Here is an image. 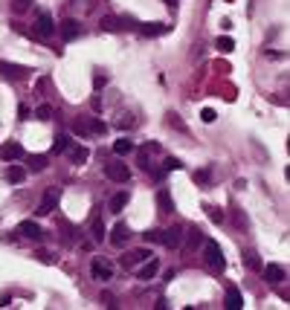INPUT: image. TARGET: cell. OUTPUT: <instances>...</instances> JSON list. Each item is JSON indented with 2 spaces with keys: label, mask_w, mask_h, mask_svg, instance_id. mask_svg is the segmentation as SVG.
Segmentation results:
<instances>
[{
  "label": "cell",
  "mask_w": 290,
  "mask_h": 310,
  "mask_svg": "<svg viewBox=\"0 0 290 310\" xmlns=\"http://www.w3.org/2000/svg\"><path fill=\"white\" fill-rule=\"evenodd\" d=\"M169 119H171V128H180V131H186V125L177 119V113H169Z\"/></svg>",
  "instance_id": "34"
},
{
  "label": "cell",
  "mask_w": 290,
  "mask_h": 310,
  "mask_svg": "<svg viewBox=\"0 0 290 310\" xmlns=\"http://www.w3.org/2000/svg\"><path fill=\"white\" fill-rule=\"evenodd\" d=\"M93 84H96V90H102V87L107 84V76H96V78H93Z\"/></svg>",
  "instance_id": "36"
},
{
  "label": "cell",
  "mask_w": 290,
  "mask_h": 310,
  "mask_svg": "<svg viewBox=\"0 0 290 310\" xmlns=\"http://www.w3.org/2000/svg\"><path fill=\"white\" fill-rule=\"evenodd\" d=\"M215 47H218V50H221V52H232V50H235V41L223 35V38H218V44H215Z\"/></svg>",
  "instance_id": "28"
},
{
  "label": "cell",
  "mask_w": 290,
  "mask_h": 310,
  "mask_svg": "<svg viewBox=\"0 0 290 310\" xmlns=\"http://www.w3.org/2000/svg\"><path fill=\"white\" fill-rule=\"evenodd\" d=\"M90 273L99 278V281H110V278H113V264H110V261H104V258H93Z\"/></svg>",
  "instance_id": "5"
},
{
  "label": "cell",
  "mask_w": 290,
  "mask_h": 310,
  "mask_svg": "<svg viewBox=\"0 0 290 310\" xmlns=\"http://www.w3.org/2000/svg\"><path fill=\"white\" fill-rule=\"evenodd\" d=\"M26 165H29V171H44V168H47V156L44 154H29L26 156Z\"/></svg>",
  "instance_id": "20"
},
{
  "label": "cell",
  "mask_w": 290,
  "mask_h": 310,
  "mask_svg": "<svg viewBox=\"0 0 290 310\" xmlns=\"http://www.w3.org/2000/svg\"><path fill=\"white\" fill-rule=\"evenodd\" d=\"M203 255H206V264H209L215 273H221L223 267H226V258H223L221 246H218L215 241H206V243H203Z\"/></svg>",
  "instance_id": "2"
},
{
  "label": "cell",
  "mask_w": 290,
  "mask_h": 310,
  "mask_svg": "<svg viewBox=\"0 0 290 310\" xmlns=\"http://www.w3.org/2000/svg\"><path fill=\"white\" fill-rule=\"evenodd\" d=\"M102 302L107 305V308H113V296H110V293H102Z\"/></svg>",
  "instance_id": "40"
},
{
  "label": "cell",
  "mask_w": 290,
  "mask_h": 310,
  "mask_svg": "<svg viewBox=\"0 0 290 310\" xmlns=\"http://www.w3.org/2000/svg\"><path fill=\"white\" fill-rule=\"evenodd\" d=\"M35 258H38V261H44V264H50L52 255H50V252H35Z\"/></svg>",
  "instance_id": "38"
},
{
  "label": "cell",
  "mask_w": 290,
  "mask_h": 310,
  "mask_svg": "<svg viewBox=\"0 0 290 310\" xmlns=\"http://www.w3.org/2000/svg\"><path fill=\"white\" fill-rule=\"evenodd\" d=\"M163 3H166V6H177V0H163Z\"/></svg>",
  "instance_id": "41"
},
{
  "label": "cell",
  "mask_w": 290,
  "mask_h": 310,
  "mask_svg": "<svg viewBox=\"0 0 290 310\" xmlns=\"http://www.w3.org/2000/svg\"><path fill=\"white\" fill-rule=\"evenodd\" d=\"M200 243V232L197 229H192V238H189V246H197Z\"/></svg>",
  "instance_id": "35"
},
{
  "label": "cell",
  "mask_w": 290,
  "mask_h": 310,
  "mask_svg": "<svg viewBox=\"0 0 290 310\" xmlns=\"http://www.w3.org/2000/svg\"><path fill=\"white\" fill-rule=\"evenodd\" d=\"M194 180H197V183H206V180H209V171H197L194 174Z\"/></svg>",
  "instance_id": "39"
},
{
  "label": "cell",
  "mask_w": 290,
  "mask_h": 310,
  "mask_svg": "<svg viewBox=\"0 0 290 310\" xmlns=\"http://www.w3.org/2000/svg\"><path fill=\"white\" fill-rule=\"evenodd\" d=\"M6 180H9V183H23V180H26V171H23L20 165H12V168L6 171Z\"/></svg>",
  "instance_id": "25"
},
{
  "label": "cell",
  "mask_w": 290,
  "mask_h": 310,
  "mask_svg": "<svg viewBox=\"0 0 290 310\" xmlns=\"http://www.w3.org/2000/svg\"><path fill=\"white\" fill-rule=\"evenodd\" d=\"M93 241H96V243L104 241V224H102L99 215H93Z\"/></svg>",
  "instance_id": "24"
},
{
  "label": "cell",
  "mask_w": 290,
  "mask_h": 310,
  "mask_svg": "<svg viewBox=\"0 0 290 310\" xmlns=\"http://www.w3.org/2000/svg\"><path fill=\"white\" fill-rule=\"evenodd\" d=\"M166 29H169V26H166V23H160V20H151V23H142V26H139V32L145 35V38H154V35H163Z\"/></svg>",
  "instance_id": "15"
},
{
  "label": "cell",
  "mask_w": 290,
  "mask_h": 310,
  "mask_svg": "<svg viewBox=\"0 0 290 310\" xmlns=\"http://www.w3.org/2000/svg\"><path fill=\"white\" fill-rule=\"evenodd\" d=\"M0 73H3L6 78H26V73H29V70L23 67V64H9V61H0Z\"/></svg>",
  "instance_id": "10"
},
{
  "label": "cell",
  "mask_w": 290,
  "mask_h": 310,
  "mask_svg": "<svg viewBox=\"0 0 290 310\" xmlns=\"http://www.w3.org/2000/svg\"><path fill=\"white\" fill-rule=\"evenodd\" d=\"M157 273H160V261L154 258V261H142V264H139V273H137V276L139 278H154Z\"/></svg>",
  "instance_id": "17"
},
{
  "label": "cell",
  "mask_w": 290,
  "mask_h": 310,
  "mask_svg": "<svg viewBox=\"0 0 290 310\" xmlns=\"http://www.w3.org/2000/svg\"><path fill=\"white\" fill-rule=\"evenodd\" d=\"M142 238H145L148 243H163V232H160V229H151V232H145Z\"/></svg>",
  "instance_id": "29"
},
{
  "label": "cell",
  "mask_w": 290,
  "mask_h": 310,
  "mask_svg": "<svg viewBox=\"0 0 290 310\" xmlns=\"http://www.w3.org/2000/svg\"><path fill=\"white\" fill-rule=\"evenodd\" d=\"M73 131L79 134V137H102L104 131H107V125L99 119H87V116H79V119L73 122Z\"/></svg>",
  "instance_id": "1"
},
{
  "label": "cell",
  "mask_w": 290,
  "mask_h": 310,
  "mask_svg": "<svg viewBox=\"0 0 290 310\" xmlns=\"http://www.w3.org/2000/svg\"><path fill=\"white\" fill-rule=\"evenodd\" d=\"M70 148H73V139H70L67 134H58L55 142H52V154H67Z\"/></svg>",
  "instance_id": "19"
},
{
  "label": "cell",
  "mask_w": 290,
  "mask_h": 310,
  "mask_svg": "<svg viewBox=\"0 0 290 310\" xmlns=\"http://www.w3.org/2000/svg\"><path fill=\"white\" fill-rule=\"evenodd\" d=\"M223 302H226V310H241V308H244V299H241V290H238V287H226Z\"/></svg>",
  "instance_id": "11"
},
{
  "label": "cell",
  "mask_w": 290,
  "mask_h": 310,
  "mask_svg": "<svg viewBox=\"0 0 290 310\" xmlns=\"http://www.w3.org/2000/svg\"><path fill=\"white\" fill-rule=\"evenodd\" d=\"M20 156H23V145H20V142H6V145L0 148V159H6V162L20 159Z\"/></svg>",
  "instance_id": "8"
},
{
  "label": "cell",
  "mask_w": 290,
  "mask_h": 310,
  "mask_svg": "<svg viewBox=\"0 0 290 310\" xmlns=\"http://www.w3.org/2000/svg\"><path fill=\"white\" fill-rule=\"evenodd\" d=\"M148 258H151L148 249H134V252H125V255H122V267L131 270V267H139L142 261H148Z\"/></svg>",
  "instance_id": "7"
},
{
  "label": "cell",
  "mask_w": 290,
  "mask_h": 310,
  "mask_svg": "<svg viewBox=\"0 0 290 310\" xmlns=\"http://www.w3.org/2000/svg\"><path fill=\"white\" fill-rule=\"evenodd\" d=\"M157 206L163 209V212H174V200H171L169 189H160V191H157Z\"/></svg>",
  "instance_id": "21"
},
{
  "label": "cell",
  "mask_w": 290,
  "mask_h": 310,
  "mask_svg": "<svg viewBox=\"0 0 290 310\" xmlns=\"http://www.w3.org/2000/svg\"><path fill=\"white\" fill-rule=\"evenodd\" d=\"M163 243H166L169 249H177V246L183 243V226H171L169 232H163Z\"/></svg>",
  "instance_id": "9"
},
{
  "label": "cell",
  "mask_w": 290,
  "mask_h": 310,
  "mask_svg": "<svg viewBox=\"0 0 290 310\" xmlns=\"http://www.w3.org/2000/svg\"><path fill=\"white\" fill-rule=\"evenodd\" d=\"M104 177L113 180V183H128V180H131V168H128L122 159H113V162L104 165Z\"/></svg>",
  "instance_id": "3"
},
{
  "label": "cell",
  "mask_w": 290,
  "mask_h": 310,
  "mask_svg": "<svg viewBox=\"0 0 290 310\" xmlns=\"http://www.w3.org/2000/svg\"><path fill=\"white\" fill-rule=\"evenodd\" d=\"M58 197H61V191H58V189H47V194L41 197V203H38V209H35V215H38V218L50 215L52 209L58 206Z\"/></svg>",
  "instance_id": "4"
},
{
  "label": "cell",
  "mask_w": 290,
  "mask_h": 310,
  "mask_svg": "<svg viewBox=\"0 0 290 310\" xmlns=\"http://www.w3.org/2000/svg\"><path fill=\"white\" fill-rule=\"evenodd\" d=\"M128 200H131V194H128V191H119V194H113V197H110L107 209H110V212L116 215V212H122V209L128 206Z\"/></svg>",
  "instance_id": "16"
},
{
  "label": "cell",
  "mask_w": 290,
  "mask_h": 310,
  "mask_svg": "<svg viewBox=\"0 0 290 310\" xmlns=\"http://www.w3.org/2000/svg\"><path fill=\"white\" fill-rule=\"evenodd\" d=\"M29 9H32V0H12V12H17V15H23Z\"/></svg>",
  "instance_id": "26"
},
{
  "label": "cell",
  "mask_w": 290,
  "mask_h": 310,
  "mask_svg": "<svg viewBox=\"0 0 290 310\" xmlns=\"http://www.w3.org/2000/svg\"><path fill=\"white\" fill-rule=\"evenodd\" d=\"M128 238H131V235H128V226H125V224L113 226V232H110V243H113V246H125Z\"/></svg>",
  "instance_id": "14"
},
{
  "label": "cell",
  "mask_w": 290,
  "mask_h": 310,
  "mask_svg": "<svg viewBox=\"0 0 290 310\" xmlns=\"http://www.w3.org/2000/svg\"><path fill=\"white\" fill-rule=\"evenodd\" d=\"M102 29H104V32H119V29H122V17H116V15L102 17Z\"/></svg>",
  "instance_id": "22"
},
{
  "label": "cell",
  "mask_w": 290,
  "mask_h": 310,
  "mask_svg": "<svg viewBox=\"0 0 290 310\" xmlns=\"http://www.w3.org/2000/svg\"><path fill=\"white\" fill-rule=\"evenodd\" d=\"M70 156H73V162H85L87 156H90V151H87V148H76V145H73V148H70Z\"/></svg>",
  "instance_id": "27"
},
{
  "label": "cell",
  "mask_w": 290,
  "mask_h": 310,
  "mask_svg": "<svg viewBox=\"0 0 290 310\" xmlns=\"http://www.w3.org/2000/svg\"><path fill=\"white\" fill-rule=\"evenodd\" d=\"M50 107H47V104H41V107H38V110H35V116H38V119H50Z\"/></svg>",
  "instance_id": "33"
},
{
  "label": "cell",
  "mask_w": 290,
  "mask_h": 310,
  "mask_svg": "<svg viewBox=\"0 0 290 310\" xmlns=\"http://www.w3.org/2000/svg\"><path fill=\"white\" fill-rule=\"evenodd\" d=\"M116 125H119V128H131V125H134V116H122Z\"/></svg>",
  "instance_id": "37"
},
{
  "label": "cell",
  "mask_w": 290,
  "mask_h": 310,
  "mask_svg": "<svg viewBox=\"0 0 290 310\" xmlns=\"http://www.w3.org/2000/svg\"><path fill=\"white\" fill-rule=\"evenodd\" d=\"M244 264H247L250 270H258V267H261V261H258L256 255H253V252H247V258H244Z\"/></svg>",
  "instance_id": "30"
},
{
  "label": "cell",
  "mask_w": 290,
  "mask_h": 310,
  "mask_svg": "<svg viewBox=\"0 0 290 310\" xmlns=\"http://www.w3.org/2000/svg\"><path fill=\"white\" fill-rule=\"evenodd\" d=\"M166 168H169V171H177V168H183V162H180L177 156H169V159H166Z\"/></svg>",
  "instance_id": "31"
},
{
  "label": "cell",
  "mask_w": 290,
  "mask_h": 310,
  "mask_svg": "<svg viewBox=\"0 0 290 310\" xmlns=\"http://www.w3.org/2000/svg\"><path fill=\"white\" fill-rule=\"evenodd\" d=\"M215 116H218V113H215L212 107H203V110H200V119L203 122H215Z\"/></svg>",
  "instance_id": "32"
},
{
  "label": "cell",
  "mask_w": 290,
  "mask_h": 310,
  "mask_svg": "<svg viewBox=\"0 0 290 310\" xmlns=\"http://www.w3.org/2000/svg\"><path fill=\"white\" fill-rule=\"evenodd\" d=\"M17 232H20V235H26V238H32V241H41V238H44L41 226L35 224V221H23V224L17 226Z\"/></svg>",
  "instance_id": "12"
},
{
  "label": "cell",
  "mask_w": 290,
  "mask_h": 310,
  "mask_svg": "<svg viewBox=\"0 0 290 310\" xmlns=\"http://www.w3.org/2000/svg\"><path fill=\"white\" fill-rule=\"evenodd\" d=\"M131 151H134V142H131V139H116V142H113V154L125 156V154H131Z\"/></svg>",
  "instance_id": "23"
},
{
  "label": "cell",
  "mask_w": 290,
  "mask_h": 310,
  "mask_svg": "<svg viewBox=\"0 0 290 310\" xmlns=\"http://www.w3.org/2000/svg\"><path fill=\"white\" fill-rule=\"evenodd\" d=\"M55 32V23H52L50 15H38L35 17V38H50V35Z\"/></svg>",
  "instance_id": "6"
},
{
  "label": "cell",
  "mask_w": 290,
  "mask_h": 310,
  "mask_svg": "<svg viewBox=\"0 0 290 310\" xmlns=\"http://www.w3.org/2000/svg\"><path fill=\"white\" fill-rule=\"evenodd\" d=\"M264 278H267L270 284L285 281V267H282V264H267V267H264Z\"/></svg>",
  "instance_id": "13"
},
{
  "label": "cell",
  "mask_w": 290,
  "mask_h": 310,
  "mask_svg": "<svg viewBox=\"0 0 290 310\" xmlns=\"http://www.w3.org/2000/svg\"><path fill=\"white\" fill-rule=\"evenodd\" d=\"M61 32H64V38H79V35H82V23H79V20H73V17H67V20H64V23H61Z\"/></svg>",
  "instance_id": "18"
}]
</instances>
